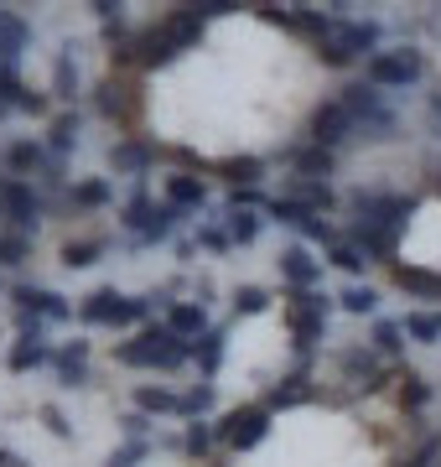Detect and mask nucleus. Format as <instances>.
<instances>
[{"label":"nucleus","mask_w":441,"mask_h":467,"mask_svg":"<svg viewBox=\"0 0 441 467\" xmlns=\"http://www.w3.org/2000/svg\"><path fill=\"white\" fill-rule=\"evenodd\" d=\"M115 358L125 368H156V374H171V368L192 364V343L177 337L167 322H151V327H140L130 343H119Z\"/></svg>","instance_id":"obj_1"},{"label":"nucleus","mask_w":441,"mask_h":467,"mask_svg":"<svg viewBox=\"0 0 441 467\" xmlns=\"http://www.w3.org/2000/svg\"><path fill=\"white\" fill-rule=\"evenodd\" d=\"M415 208H421L415 192H385V187H358L348 198L354 229H369V234H400L415 218Z\"/></svg>","instance_id":"obj_2"},{"label":"nucleus","mask_w":441,"mask_h":467,"mask_svg":"<svg viewBox=\"0 0 441 467\" xmlns=\"http://www.w3.org/2000/svg\"><path fill=\"white\" fill-rule=\"evenodd\" d=\"M333 306H338V296H323V291H291L286 296V327H291V348H296V358H312V348L327 337Z\"/></svg>","instance_id":"obj_3"},{"label":"nucleus","mask_w":441,"mask_h":467,"mask_svg":"<svg viewBox=\"0 0 441 467\" xmlns=\"http://www.w3.org/2000/svg\"><path fill=\"white\" fill-rule=\"evenodd\" d=\"M338 104L354 115V125L369 135V140H390V135H395V115L385 109V88H374L369 78L343 84V88H338Z\"/></svg>","instance_id":"obj_4"},{"label":"nucleus","mask_w":441,"mask_h":467,"mask_svg":"<svg viewBox=\"0 0 441 467\" xmlns=\"http://www.w3.org/2000/svg\"><path fill=\"white\" fill-rule=\"evenodd\" d=\"M426 73V52L421 47H390V52H374L364 63V78L374 88H415Z\"/></svg>","instance_id":"obj_5"},{"label":"nucleus","mask_w":441,"mask_h":467,"mask_svg":"<svg viewBox=\"0 0 441 467\" xmlns=\"http://www.w3.org/2000/svg\"><path fill=\"white\" fill-rule=\"evenodd\" d=\"M271 420L275 416L265 410V405H234V410L219 420V441L229 451H255L260 441L271 436Z\"/></svg>","instance_id":"obj_6"},{"label":"nucleus","mask_w":441,"mask_h":467,"mask_svg":"<svg viewBox=\"0 0 441 467\" xmlns=\"http://www.w3.org/2000/svg\"><path fill=\"white\" fill-rule=\"evenodd\" d=\"M42 213H47V198H42L32 182H21V177H0V218H11L16 234H36Z\"/></svg>","instance_id":"obj_7"},{"label":"nucleus","mask_w":441,"mask_h":467,"mask_svg":"<svg viewBox=\"0 0 441 467\" xmlns=\"http://www.w3.org/2000/svg\"><path fill=\"white\" fill-rule=\"evenodd\" d=\"M11 296H16V317H26V322H68L73 317V301L68 296H57L52 285H11Z\"/></svg>","instance_id":"obj_8"},{"label":"nucleus","mask_w":441,"mask_h":467,"mask_svg":"<svg viewBox=\"0 0 441 467\" xmlns=\"http://www.w3.org/2000/svg\"><path fill=\"white\" fill-rule=\"evenodd\" d=\"M115 57H119V63H136V67H146V73H151V67L177 63V57H182V47H177V42H171L161 26H146V32H136V36H130V47H119Z\"/></svg>","instance_id":"obj_9"},{"label":"nucleus","mask_w":441,"mask_h":467,"mask_svg":"<svg viewBox=\"0 0 441 467\" xmlns=\"http://www.w3.org/2000/svg\"><path fill=\"white\" fill-rule=\"evenodd\" d=\"M16 327H21V337L11 343V353H5V368L11 374H32V368H47L52 364V343H47V333H42V322H26V317H16Z\"/></svg>","instance_id":"obj_10"},{"label":"nucleus","mask_w":441,"mask_h":467,"mask_svg":"<svg viewBox=\"0 0 441 467\" xmlns=\"http://www.w3.org/2000/svg\"><path fill=\"white\" fill-rule=\"evenodd\" d=\"M306 135H312L317 146L338 150L348 135H358V125H354V115H348L338 99H327V104H317V109H312V125H306Z\"/></svg>","instance_id":"obj_11"},{"label":"nucleus","mask_w":441,"mask_h":467,"mask_svg":"<svg viewBox=\"0 0 441 467\" xmlns=\"http://www.w3.org/2000/svg\"><path fill=\"white\" fill-rule=\"evenodd\" d=\"M317 400V384H312V358H296V368H291L286 379L275 384L271 395H265V410H296V405Z\"/></svg>","instance_id":"obj_12"},{"label":"nucleus","mask_w":441,"mask_h":467,"mask_svg":"<svg viewBox=\"0 0 441 467\" xmlns=\"http://www.w3.org/2000/svg\"><path fill=\"white\" fill-rule=\"evenodd\" d=\"M323 265L327 260H317L306 244H286V250L275 254V270H281V281H286L291 291H312V285L323 281Z\"/></svg>","instance_id":"obj_13"},{"label":"nucleus","mask_w":441,"mask_h":467,"mask_svg":"<svg viewBox=\"0 0 441 467\" xmlns=\"http://www.w3.org/2000/svg\"><path fill=\"white\" fill-rule=\"evenodd\" d=\"M94 109H99L104 119H115V125H130L136 119V109H140V99H136V88L125 84V78H99V88H94Z\"/></svg>","instance_id":"obj_14"},{"label":"nucleus","mask_w":441,"mask_h":467,"mask_svg":"<svg viewBox=\"0 0 441 467\" xmlns=\"http://www.w3.org/2000/svg\"><path fill=\"white\" fill-rule=\"evenodd\" d=\"M338 368L348 374V384H354V389H364V395H374V389L385 384V358H379L369 343H364V348H343L338 353Z\"/></svg>","instance_id":"obj_15"},{"label":"nucleus","mask_w":441,"mask_h":467,"mask_svg":"<svg viewBox=\"0 0 441 467\" xmlns=\"http://www.w3.org/2000/svg\"><path fill=\"white\" fill-rule=\"evenodd\" d=\"M78 322L84 327H125V296L115 285H99L94 296L78 301Z\"/></svg>","instance_id":"obj_16"},{"label":"nucleus","mask_w":441,"mask_h":467,"mask_svg":"<svg viewBox=\"0 0 441 467\" xmlns=\"http://www.w3.org/2000/svg\"><path fill=\"white\" fill-rule=\"evenodd\" d=\"M161 192H167V202L177 208V213H203L208 208V182L198 177V171H171Z\"/></svg>","instance_id":"obj_17"},{"label":"nucleus","mask_w":441,"mask_h":467,"mask_svg":"<svg viewBox=\"0 0 441 467\" xmlns=\"http://www.w3.org/2000/svg\"><path fill=\"white\" fill-rule=\"evenodd\" d=\"M26 47H32V21L0 5V67H16Z\"/></svg>","instance_id":"obj_18"},{"label":"nucleus","mask_w":441,"mask_h":467,"mask_svg":"<svg viewBox=\"0 0 441 467\" xmlns=\"http://www.w3.org/2000/svg\"><path fill=\"white\" fill-rule=\"evenodd\" d=\"M52 374H57V384H68V389L88 384V337H73V343H63V348L52 353Z\"/></svg>","instance_id":"obj_19"},{"label":"nucleus","mask_w":441,"mask_h":467,"mask_svg":"<svg viewBox=\"0 0 441 467\" xmlns=\"http://www.w3.org/2000/svg\"><path fill=\"white\" fill-rule=\"evenodd\" d=\"M109 167L119 171V177H146V171L156 167V146H146V140H115L109 146Z\"/></svg>","instance_id":"obj_20"},{"label":"nucleus","mask_w":441,"mask_h":467,"mask_svg":"<svg viewBox=\"0 0 441 467\" xmlns=\"http://www.w3.org/2000/svg\"><path fill=\"white\" fill-rule=\"evenodd\" d=\"M177 223H182V213H177L171 202H156L151 213H146V223H140V229L130 234V244H136V250H151V244H167L171 234H177Z\"/></svg>","instance_id":"obj_21"},{"label":"nucleus","mask_w":441,"mask_h":467,"mask_svg":"<svg viewBox=\"0 0 441 467\" xmlns=\"http://www.w3.org/2000/svg\"><path fill=\"white\" fill-rule=\"evenodd\" d=\"M167 327L177 337H187V343H198V337L213 327V322H208V301H171L167 306Z\"/></svg>","instance_id":"obj_22"},{"label":"nucleus","mask_w":441,"mask_h":467,"mask_svg":"<svg viewBox=\"0 0 441 467\" xmlns=\"http://www.w3.org/2000/svg\"><path fill=\"white\" fill-rule=\"evenodd\" d=\"M5 167H11V177L32 182V177H42L52 167V150L36 146V140H16V146H5Z\"/></svg>","instance_id":"obj_23"},{"label":"nucleus","mask_w":441,"mask_h":467,"mask_svg":"<svg viewBox=\"0 0 441 467\" xmlns=\"http://www.w3.org/2000/svg\"><path fill=\"white\" fill-rule=\"evenodd\" d=\"M379 36H385L379 32V21H343L333 42H338L348 57H364V63H369L374 52H379Z\"/></svg>","instance_id":"obj_24"},{"label":"nucleus","mask_w":441,"mask_h":467,"mask_svg":"<svg viewBox=\"0 0 441 467\" xmlns=\"http://www.w3.org/2000/svg\"><path fill=\"white\" fill-rule=\"evenodd\" d=\"M286 161L291 167H296V177H333V167H338V156H333V150L327 146H317V140H306V146H291L286 150Z\"/></svg>","instance_id":"obj_25"},{"label":"nucleus","mask_w":441,"mask_h":467,"mask_svg":"<svg viewBox=\"0 0 441 467\" xmlns=\"http://www.w3.org/2000/svg\"><path fill=\"white\" fill-rule=\"evenodd\" d=\"M286 198L306 202V208H317V213H333V208H338V192H333V182H323V177H286Z\"/></svg>","instance_id":"obj_26"},{"label":"nucleus","mask_w":441,"mask_h":467,"mask_svg":"<svg viewBox=\"0 0 441 467\" xmlns=\"http://www.w3.org/2000/svg\"><path fill=\"white\" fill-rule=\"evenodd\" d=\"M203 26H208V21L198 16L192 5H177V11H171V16L161 21V32H167V36H171V42H177L182 52H192L198 42H203Z\"/></svg>","instance_id":"obj_27"},{"label":"nucleus","mask_w":441,"mask_h":467,"mask_svg":"<svg viewBox=\"0 0 441 467\" xmlns=\"http://www.w3.org/2000/svg\"><path fill=\"white\" fill-rule=\"evenodd\" d=\"M395 285L405 296H421V301H441V275L426 265H395Z\"/></svg>","instance_id":"obj_28"},{"label":"nucleus","mask_w":441,"mask_h":467,"mask_svg":"<svg viewBox=\"0 0 441 467\" xmlns=\"http://www.w3.org/2000/svg\"><path fill=\"white\" fill-rule=\"evenodd\" d=\"M219 177H229V187H260V177L271 171L265 156H229V161H213Z\"/></svg>","instance_id":"obj_29"},{"label":"nucleus","mask_w":441,"mask_h":467,"mask_svg":"<svg viewBox=\"0 0 441 467\" xmlns=\"http://www.w3.org/2000/svg\"><path fill=\"white\" fill-rule=\"evenodd\" d=\"M223 343H229V333H223V327H208V333L192 343V364H198V374H203V379H213V374L223 368Z\"/></svg>","instance_id":"obj_30"},{"label":"nucleus","mask_w":441,"mask_h":467,"mask_svg":"<svg viewBox=\"0 0 441 467\" xmlns=\"http://www.w3.org/2000/svg\"><path fill=\"white\" fill-rule=\"evenodd\" d=\"M405 322H395V317H379L374 322V333H369V348L379 353V358H405Z\"/></svg>","instance_id":"obj_31"},{"label":"nucleus","mask_w":441,"mask_h":467,"mask_svg":"<svg viewBox=\"0 0 441 467\" xmlns=\"http://www.w3.org/2000/svg\"><path fill=\"white\" fill-rule=\"evenodd\" d=\"M213 447H219V426H213V420H187V431H182V451H187V457L208 467Z\"/></svg>","instance_id":"obj_32"},{"label":"nucleus","mask_w":441,"mask_h":467,"mask_svg":"<svg viewBox=\"0 0 441 467\" xmlns=\"http://www.w3.org/2000/svg\"><path fill=\"white\" fill-rule=\"evenodd\" d=\"M78 130H84V119H78V109H63V115H52L47 150H52V156H68V150H78Z\"/></svg>","instance_id":"obj_33"},{"label":"nucleus","mask_w":441,"mask_h":467,"mask_svg":"<svg viewBox=\"0 0 441 467\" xmlns=\"http://www.w3.org/2000/svg\"><path fill=\"white\" fill-rule=\"evenodd\" d=\"M136 410H146V416H182V395H171L167 384H140Z\"/></svg>","instance_id":"obj_34"},{"label":"nucleus","mask_w":441,"mask_h":467,"mask_svg":"<svg viewBox=\"0 0 441 467\" xmlns=\"http://www.w3.org/2000/svg\"><path fill=\"white\" fill-rule=\"evenodd\" d=\"M52 99H63V104L78 99V63H73V47H63L57 63H52Z\"/></svg>","instance_id":"obj_35"},{"label":"nucleus","mask_w":441,"mask_h":467,"mask_svg":"<svg viewBox=\"0 0 441 467\" xmlns=\"http://www.w3.org/2000/svg\"><path fill=\"white\" fill-rule=\"evenodd\" d=\"M68 202L73 208H104V202H115V187H109V177H84V182L68 187Z\"/></svg>","instance_id":"obj_36"},{"label":"nucleus","mask_w":441,"mask_h":467,"mask_svg":"<svg viewBox=\"0 0 441 467\" xmlns=\"http://www.w3.org/2000/svg\"><path fill=\"white\" fill-rule=\"evenodd\" d=\"M265 213H271L275 223H286V229H306L312 218H323V213H317V208H306V202L286 198V192H275V198H271V208H265Z\"/></svg>","instance_id":"obj_37"},{"label":"nucleus","mask_w":441,"mask_h":467,"mask_svg":"<svg viewBox=\"0 0 441 467\" xmlns=\"http://www.w3.org/2000/svg\"><path fill=\"white\" fill-rule=\"evenodd\" d=\"M338 306H343V312H354V317H374V312H379V291L364 285V281H348L338 291Z\"/></svg>","instance_id":"obj_38"},{"label":"nucleus","mask_w":441,"mask_h":467,"mask_svg":"<svg viewBox=\"0 0 441 467\" xmlns=\"http://www.w3.org/2000/svg\"><path fill=\"white\" fill-rule=\"evenodd\" d=\"M104 250H109L104 239H68V244H63V265H68V270H88V265H99V260H104Z\"/></svg>","instance_id":"obj_39"},{"label":"nucleus","mask_w":441,"mask_h":467,"mask_svg":"<svg viewBox=\"0 0 441 467\" xmlns=\"http://www.w3.org/2000/svg\"><path fill=\"white\" fill-rule=\"evenodd\" d=\"M223 229H229V239H234V250H244V244H255L260 239L265 218L260 213H223Z\"/></svg>","instance_id":"obj_40"},{"label":"nucleus","mask_w":441,"mask_h":467,"mask_svg":"<svg viewBox=\"0 0 441 467\" xmlns=\"http://www.w3.org/2000/svg\"><path fill=\"white\" fill-rule=\"evenodd\" d=\"M327 265H338L343 275H354V281H358V275H364V265H369V254L358 250L354 239H338V244L327 250Z\"/></svg>","instance_id":"obj_41"},{"label":"nucleus","mask_w":441,"mask_h":467,"mask_svg":"<svg viewBox=\"0 0 441 467\" xmlns=\"http://www.w3.org/2000/svg\"><path fill=\"white\" fill-rule=\"evenodd\" d=\"M400 322L410 343H441V312H405Z\"/></svg>","instance_id":"obj_42"},{"label":"nucleus","mask_w":441,"mask_h":467,"mask_svg":"<svg viewBox=\"0 0 441 467\" xmlns=\"http://www.w3.org/2000/svg\"><path fill=\"white\" fill-rule=\"evenodd\" d=\"M151 208H156L151 192H146V187H136V192L125 198V208H119V229H125V234H136L140 223H146V213H151Z\"/></svg>","instance_id":"obj_43"},{"label":"nucleus","mask_w":441,"mask_h":467,"mask_svg":"<svg viewBox=\"0 0 441 467\" xmlns=\"http://www.w3.org/2000/svg\"><path fill=\"white\" fill-rule=\"evenodd\" d=\"M265 306H271V291H265V285H239L234 291V312L239 317H260Z\"/></svg>","instance_id":"obj_44"},{"label":"nucleus","mask_w":441,"mask_h":467,"mask_svg":"<svg viewBox=\"0 0 441 467\" xmlns=\"http://www.w3.org/2000/svg\"><path fill=\"white\" fill-rule=\"evenodd\" d=\"M32 260V234H0V265H26Z\"/></svg>","instance_id":"obj_45"},{"label":"nucleus","mask_w":441,"mask_h":467,"mask_svg":"<svg viewBox=\"0 0 441 467\" xmlns=\"http://www.w3.org/2000/svg\"><path fill=\"white\" fill-rule=\"evenodd\" d=\"M400 405H405L410 416L426 410V405H431V384H426L421 374H405V384H400Z\"/></svg>","instance_id":"obj_46"},{"label":"nucleus","mask_w":441,"mask_h":467,"mask_svg":"<svg viewBox=\"0 0 441 467\" xmlns=\"http://www.w3.org/2000/svg\"><path fill=\"white\" fill-rule=\"evenodd\" d=\"M208 410H213V384H192V389L182 395V416L187 420H203Z\"/></svg>","instance_id":"obj_47"},{"label":"nucleus","mask_w":441,"mask_h":467,"mask_svg":"<svg viewBox=\"0 0 441 467\" xmlns=\"http://www.w3.org/2000/svg\"><path fill=\"white\" fill-rule=\"evenodd\" d=\"M302 239H306V250H312V244H327V250H333L343 234H338V223H333V218L323 213V218H312V223L302 229Z\"/></svg>","instance_id":"obj_48"},{"label":"nucleus","mask_w":441,"mask_h":467,"mask_svg":"<svg viewBox=\"0 0 441 467\" xmlns=\"http://www.w3.org/2000/svg\"><path fill=\"white\" fill-rule=\"evenodd\" d=\"M146 457H151V441H125L119 451H109V462L104 467H140Z\"/></svg>","instance_id":"obj_49"},{"label":"nucleus","mask_w":441,"mask_h":467,"mask_svg":"<svg viewBox=\"0 0 441 467\" xmlns=\"http://www.w3.org/2000/svg\"><path fill=\"white\" fill-rule=\"evenodd\" d=\"M198 244L213 254H229L234 250V239H229V229H219V223H198Z\"/></svg>","instance_id":"obj_50"},{"label":"nucleus","mask_w":441,"mask_h":467,"mask_svg":"<svg viewBox=\"0 0 441 467\" xmlns=\"http://www.w3.org/2000/svg\"><path fill=\"white\" fill-rule=\"evenodd\" d=\"M119 426H125V441H151V426H156V420L146 416V410H130Z\"/></svg>","instance_id":"obj_51"},{"label":"nucleus","mask_w":441,"mask_h":467,"mask_svg":"<svg viewBox=\"0 0 441 467\" xmlns=\"http://www.w3.org/2000/svg\"><path fill=\"white\" fill-rule=\"evenodd\" d=\"M192 11H198L203 21H219V16H234L239 0H192Z\"/></svg>","instance_id":"obj_52"},{"label":"nucleus","mask_w":441,"mask_h":467,"mask_svg":"<svg viewBox=\"0 0 441 467\" xmlns=\"http://www.w3.org/2000/svg\"><path fill=\"white\" fill-rule=\"evenodd\" d=\"M436 451H441V436H426V441L415 447V457H410L405 467H436Z\"/></svg>","instance_id":"obj_53"},{"label":"nucleus","mask_w":441,"mask_h":467,"mask_svg":"<svg viewBox=\"0 0 441 467\" xmlns=\"http://www.w3.org/2000/svg\"><path fill=\"white\" fill-rule=\"evenodd\" d=\"M42 420L52 426V436H73V426H68V416L57 410V405H42Z\"/></svg>","instance_id":"obj_54"},{"label":"nucleus","mask_w":441,"mask_h":467,"mask_svg":"<svg viewBox=\"0 0 441 467\" xmlns=\"http://www.w3.org/2000/svg\"><path fill=\"white\" fill-rule=\"evenodd\" d=\"M317 57H323L327 67H348V63H354V57H348V52H343L338 42H323V47H317Z\"/></svg>","instance_id":"obj_55"},{"label":"nucleus","mask_w":441,"mask_h":467,"mask_svg":"<svg viewBox=\"0 0 441 467\" xmlns=\"http://www.w3.org/2000/svg\"><path fill=\"white\" fill-rule=\"evenodd\" d=\"M0 467H26V462H21L16 451H5V447H0Z\"/></svg>","instance_id":"obj_56"},{"label":"nucleus","mask_w":441,"mask_h":467,"mask_svg":"<svg viewBox=\"0 0 441 467\" xmlns=\"http://www.w3.org/2000/svg\"><path fill=\"white\" fill-rule=\"evenodd\" d=\"M431 119H436V125H441V88H436V94H431Z\"/></svg>","instance_id":"obj_57"},{"label":"nucleus","mask_w":441,"mask_h":467,"mask_svg":"<svg viewBox=\"0 0 441 467\" xmlns=\"http://www.w3.org/2000/svg\"><path fill=\"white\" fill-rule=\"evenodd\" d=\"M208 467H223V462H208Z\"/></svg>","instance_id":"obj_58"}]
</instances>
